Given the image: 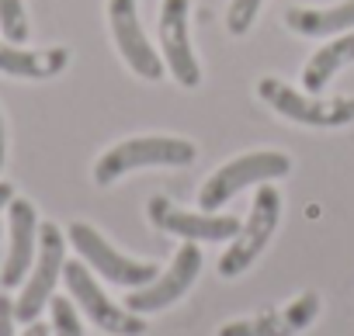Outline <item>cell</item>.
Here are the masks:
<instances>
[{
  "instance_id": "obj_1",
  "label": "cell",
  "mask_w": 354,
  "mask_h": 336,
  "mask_svg": "<svg viewBox=\"0 0 354 336\" xmlns=\"http://www.w3.org/2000/svg\"><path fill=\"white\" fill-rule=\"evenodd\" d=\"M198 156L195 142L181 135H136L122 139L111 149H104L94 163V184L111 188L132 170H146V166H192Z\"/></svg>"
},
{
  "instance_id": "obj_6",
  "label": "cell",
  "mask_w": 354,
  "mask_h": 336,
  "mask_svg": "<svg viewBox=\"0 0 354 336\" xmlns=\"http://www.w3.org/2000/svg\"><path fill=\"white\" fill-rule=\"evenodd\" d=\"M63 281H66V291H70L73 305H77L104 336H142V333H146V319L136 315V312H129L125 305L111 302L84 260H66Z\"/></svg>"
},
{
  "instance_id": "obj_3",
  "label": "cell",
  "mask_w": 354,
  "mask_h": 336,
  "mask_svg": "<svg viewBox=\"0 0 354 336\" xmlns=\"http://www.w3.org/2000/svg\"><path fill=\"white\" fill-rule=\"evenodd\" d=\"M257 97L281 118L309 128H344L354 121V97H313L278 77H261Z\"/></svg>"
},
{
  "instance_id": "obj_13",
  "label": "cell",
  "mask_w": 354,
  "mask_h": 336,
  "mask_svg": "<svg viewBox=\"0 0 354 336\" xmlns=\"http://www.w3.org/2000/svg\"><path fill=\"white\" fill-rule=\"evenodd\" d=\"M323 302L316 291H302L295 295L288 305L274 308V312H261L250 319H233L226 326H219L216 336H299L302 329H309L319 315Z\"/></svg>"
},
{
  "instance_id": "obj_17",
  "label": "cell",
  "mask_w": 354,
  "mask_h": 336,
  "mask_svg": "<svg viewBox=\"0 0 354 336\" xmlns=\"http://www.w3.org/2000/svg\"><path fill=\"white\" fill-rule=\"evenodd\" d=\"M0 32L11 46H25L32 35L28 25V11H25V0H0Z\"/></svg>"
},
{
  "instance_id": "obj_18",
  "label": "cell",
  "mask_w": 354,
  "mask_h": 336,
  "mask_svg": "<svg viewBox=\"0 0 354 336\" xmlns=\"http://www.w3.org/2000/svg\"><path fill=\"white\" fill-rule=\"evenodd\" d=\"M49 312H53V336H84V322L77 315L73 298H56L53 295Z\"/></svg>"
},
{
  "instance_id": "obj_19",
  "label": "cell",
  "mask_w": 354,
  "mask_h": 336,
  "mask_svg": "<svg viewBox=\"0 0 354 336\" xmlns=\"http://www.w3.org/2000/svg\"><path fill=\"white\" fill-rule=\"evenodd\" d=\"M264 8V0H230V8H226V28L230 35H247L257 21Z\"/></svg>"
},
{
  "instance_id": "obj_5",
  "label": "cell",
  "mask_w": 354,
  "mask_h": 336,
  "mask_svg": "<svg viewBox=\"0 0 354 336\" xmlns=\"http://www.w3.org/2000/svg\"><path fill=\"white\" fill-rule=\"evenodd\" d=\"M63 267H66V236L56 222H42L39 226V253H35V264L21 284V295L15 302V319L18 322H35L42 315V308H49L53 295H56V284L63 277Z\"/></svg>"
},
{
  "instance_id": "obj_2",
  "label": "cell",
  "mask_w": 354,
  "mask_h": 336,
  "mask_svg": "<svg viewBox=\"0 0 354 336\" xmlns=\"http://www.w3.org/2000/svg\"><path fill=\"white\" fill-rule=\"evenodd\" d=\"M292 174V156L278 152V149H257V152H243L230 163H223L219 170L202 184L198 191V205L202 212H219L233 195H240L243 188L254 184H271Z\"/></svg>"
},
{
  "instance_id": "obj_22",
  "label": "cell",
  "mask_w": 354,
  "mask_h": 336,
  "mask_svg": "<svg viewBox=\"0 0 354 336\" xmlns=\"http://www.w3.org/2000/svg\"><path fill=\"white\" fill-rule=\"evenodd\" d=\"M11 198H15V188H11L8 181H0V208H8Z\"/></svg>"
},
{
  "instance_id": "obj_11",
  "label": "cell",
  "mask_w": 354,
  "mask_h": 336,
  "mask_svg": "<svg viewBox=\"0 0 354 336\" xmlns=\"http://www.w3.org/2000/svg\"><path fill=\"white\" fill-rule=\"evenodd\" d=\"M108 25H111V39H115L125 66L142 80H160L167 63L160 59V52L153 49V42L142 32L136 0H108Z\"/></svg>"
},
{
  "instance_id": "obj_8",
  "label": "cell",
  "mask_w": 354,
  "mask_h": 336,
  "mask_svg": "<svg viewBox=\"0 0 354 336\" xmlns=\"http://www.w3.org/2000/svg\"><path fill=\"white\" fill-rule=\"evenodd\" d=\"M198 274H202V250L192 239H185L181 250L174 253V260H170V267L163 274H156L149 284L132 288L125 295V308L136 312V315H149V312L170 308L174 302H181L192 291V284L198 281Z\"/></svg>"
},
{
  "instance_id": "obj_9",
  "label": "cell",
  "mask_w": 354,
  "mask_h": 336,
  "mask_svg": "<svg viewBox=\"0 0 354 336\" xmlns=\"http://www.w3.org/2000/svg\"><path fill=\"white\" fill-rule=\"evenodd\" d=\"M156 21H160V49L167 70L181 87L195 90L202 83V66L192 46V0H160Z\"/></svg>"
},
{
  "instance_id": "obj_21",
  "label": "cell",
  "mask_w": 354,
  "mask_h": 336,
  "mask_svg": "<svg viewBox=\"0 0 354 336\" xmlns=\"http://www.w3.org/2000/svg\"><path fill=\"white\" fill-rule=\"evenodd\" d=\"M4 159H8V128H4V115H0V170H4Z\"/></svg>"
},
{
  "instance_id": "obj_14",
  "label": "cell",
  "mask_w": 354,
  "mask_h": 336,
  "mask_svg": "<svg viewBox=\"0 0 354 336\" xmlns=\"http://www.w3.org/2000/svg\"><path fill=\"white\" fill-rule=\"evenodd\" d=\"M70 66V49L53 46V49H25L0 39V73L18 77V80H53Z\"/></svg>"
},
{
  "instance_id": "obj_7",
  "label": "cell",
  "mask_w": 354,
  "mask_h": 336,
  "mask_svg": "<svg viewBox=\"0 0 354 336\" xmlns=\"http://www.w3.org/2000/svg\"><path fill=\"white\" fill-rule=\"evenodd\" d=\"M66 239L73 243V250L80 253V260H84L94 274H101L104 281H111V284H118V288H129V291H132V288L149 284V281L160 274L156 264L125 257L122 250H115V246H111L94 226H87V222H70Z\"/></svg>"
},
{
  "instance_id": "obj_16",
  "label": "cell",
  "mask_w": 354,
  "mask_h": 336,
  "mask_svg": "<svg viewBox=\"0 0 354 336\" xmlns=\"http://www.w3.org/2000/svg\"><path fill=\"white\" fill-rule=\"evenodd\" d=\"M354 63V32H344V35H337V39H330L326 46H319L316 52H313V59L306 63V70H302V87L309 90V94H319L344 66H351Z\"/></svg>"
},
{
  "instance_id": "obj_4",
  "label": "cell",
  "mask_w": 354,
  "mask_h": 336,
  "mask_svg": "<svg viewBox=\"0 0 354 336\" xmlns=\"http://www.w3.org/2000/svg\"><path fill=\"white\" fill-rule=\"evenodd\" d=\"M278 222H281V195H278V188L257 184V195H254L247 222H240V233L230 239L226 253L219 257V277L233 281V277L247 274L254 267V260L264 253V246L271 243Z\"/></svg>"
},
{
  "instance_id": "obj_23",
  "label": "cell",
  "mask_w": 354,
  "mask_h": 336,
  "mask_svg": "<svg viewBox=\"0 0 354 336\" xmlns=\"http://www.w3.org/2000/svg\"><path fill=\"white\" fill-rule=\"evenodd\" d=\"M21 336H49V326H42V322L35 319V322H28V329H25Z\"/></svg>"
},
{
  "instance_id": "obj_20",
  "label": "cell",
  "mask_w": 354,
  "mask_h": 336,
  "mask_svg": "<svg viewBox=\"0 0 354 336\" xmlns=\"http://www.w3.org/2000/svg\"><path fill=\"white\" fill-rule=\"evenodd\" d=\"M15 302L8 295H0V336H15Z\"/></svg>"
},
{
  "instance_id": "obj_15",
  "label": "cell",
  "mask_w": 354,
  "mask_h": 336,
  "mask_svg": "<svg viewBox=\"0 0 354 336\" xmlns=\"http://www.w3.org/2000/svg\"><path fill=\"white\" fill-rule=\"evenodd\" d=\"M285 25L306 39L344 35L354 28V0H340V4H330V8H288Z\"/></svg>"
},
{
  "instance_id": "obj_10",
  "label": "cell",
  "mask_w": 354,
  "mask_h": 336,
  "mask_svg": "<svg viewBox=\"0 0 354 336\" xmlns=\"http://www.w3.org/2000/svg\"><path fill=\"white\" fill-rule=\"evenodd\" d=\"M146 219L153 229L170 233L177 239H192V243H226L240 233L236 215H216V212H185L177 208L170 198H149Z\"/></svg>"
},
{
  "instance_id": "obj_12",
  "label": "cell",
  "mask_w": 354,
  "mask_h": 336,
  "mask_svg": "<svg viewBox=\"0 0 354 336\" xmlns=\"http://www.w3.org/2000/svg\"><path fill=\"white\" fill-rule=\"evenodd\" d=\"M39 212L28 198H11L8 205V257L0 267V284L4 288H18L25 284L35 253H39Z\"/></svg>"
}]
</instances>
